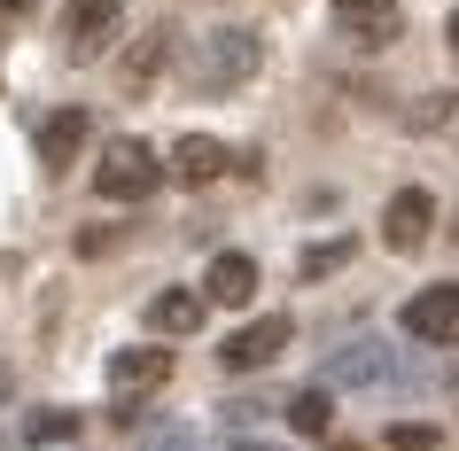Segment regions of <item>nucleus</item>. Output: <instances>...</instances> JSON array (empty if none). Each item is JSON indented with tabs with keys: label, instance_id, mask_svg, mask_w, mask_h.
<instances>
[{
	"label": "nucleus",
	"instance_id": "obj_1",
	"mask_svg": "<svg viewBox=\"0 0 459 451\" xmlns=\"http://www.w3.org/2000/svg\"><path fill=\"white\" fill-rule=\"evenodd\" d=\"M164 187V164H156V148L148 141H109L94 164V195L101 203H148V195Z\"/></svg>",
	"mask_w": 459,
	"mask_h": 451
},
{
	"label": "nucleus",
	"instance_id": "obj_2",
	"mask_svg": "<svg viewBox=\"0 0 459 451\" xmlns=\"http://www.w3.org/2000/svg\"><path fill=\"white\" fill-rule=\"evenodd\" d=\"M289 343H296V319H289V311H257L249 327H234L226 343H218V358H226V374H257V366H273Z\"/></svg>",
	"mask_w": 459,
	"mask_h": 451
},
{
	"label": "nucleus",
	"instance_id": "obj_3",
	"mask_svg": "<svg viewBox=\"0 0 459 451\" xmlns=\"http://www.w3.org/2000/svg\"><path fill=\"white\" fill-rule=\"evenodd\" d=\"M405 334L429 351H459V281H429L420 296H405Z\"/></svg>",
	"mask_w": 459,
	"mask_h": 451
},
{
	"label": "nucleus",
	"instance_id": "obj_4",
	"mask_svg": "<svg viewBox=\"0 0 459 451\" xmlns=\"http://www.w3.org/2000/svg\"><path fill=\"white\" fill-rule=\"evenodd\" d=\"M117 24H125V0H71L63 8V55L71 63H94L117 39Z\"/></svg>",
	"mask_w": 459,
	"mask_h": 451
},
{
	"label": "nucleus",
	"instance_id": "obj_5",
	"mask_svg": "<svg viewBox=\"0 0 459 451\" xmlns=\"http://www.w3.org/2000/svg\"><path fill=\"white\" fill-rule=\"evenodd\" d=\"M429 226H436V195H429V187H397V195H389V211H382V241L397 249V257H412V249L429 241Z\"/></svg>",
	"mask_w": 459,
	"mask_h": 451
},
{
	"label": "nucleus",
	"instance_id": "obj_6",
	"mask_svg": "<svg viewBox=\"0 0 459 451\" xmlns=\"http://www.w3.org/2000/svg\"><path fill=\"white\" fill-rule=\"evenodd\" d=\"M226 164H234V148L218 141V133H179L164 171L179 179V187H211V179H226Z\"/></svg>",
	"mask_w": 459,
	"mask_h": 451
},
{
	"label": "nucleus",
	"instance_id": "obj_7",
	"mask_svg": "<svg viewBox=\"0 0 459 451\" xmlns=\"http://www.w3.org/2000/svg\"><path fill=\"white\" fill-rule=\"evenodd\" d=\"M249 71H257V39H249V31H211V39H203V86H211V94L242 86Z\"/></svg>",
	"mask_w": 459,
	"mask_h": 451
},
{
	"label": "nucleus",
	"instance_id": "obj_8",
	"mask_svg": "<svg viewBox=\"0 0 459 451\" xmlns=\"http://www.w3.org/2000/svg\"><path fill=\"white\" fill-rule=\"evenodd\" d=\"M164 381H171L164 343H133V351L109 358V389H117V397H148V389H164Z\"/></svg>",
	"mask_w": 459,
	"mask_h": 451
},
{
	"label": "nucleus",
	"instance_id": "obj_9",
	"mask_svg": "<svg viewBox=\"0 0 459 451\" xmlns=\"http://www.w3.org/2000/svg\"><path fill=\"white\" fill-rule=\"evenodd\" d=\"M203 296H211V304H234V311H242L249 296H257V257H249V249H218L211 273H203Z\"/></svg>",
	"mask_w": 459,
	"mask_h": 451
},
{
	"label": "nucleus",
	"instance_id": "obj_10",
	"mask_svg": "<svg viewBox=\"0 0 459 451\" xmlns=\"http://www.w3.org/2000/svg\"><path fill=\"white\" fill-rule=\"evenodd\" d=\"M164 63H171V31L156 24V31H141V39L125 48V63H117V94H125V101H133V94H148Z\"/></svg>",
	"mask_w": 459,
	"mask_h": 451
},
{
	"label": "nucleus",
	"instance_id": "obj_11",
	"mask_svg": "<svg viewBox=\"0 0 459 451\" xmlns=\"http://www.w3.org/2000/svg\"><path fill=\"white\" fill-rule=\"evenodd\" d=\"M86 133H94V117H86V109H55V117L39 125V164H48V171H71L78 148H86Z\"/></svg>",
	"mask_w": 459,
	"mask_h": 451
},
{
	"label": "nucleus",
	"instance_id": "obj_12",
	"mask_svg": "<svg viewBox=\"0 0 459 451\" xmlns=\"http://www.w3.org/2000/svg\"><path fill=\"white\" fill-rule=\"evenodd\" d=\"M203 311H211L203 288H164V296H148V327H156V334H195V327H203Z\"/></svg>",
	"mask_w": 459,
	"mask_h": 451
},
{
	"label": "nucleus",
	"instance_id": "obj_13",
	"mask_svg": "<svg viewBox=\"0 0 459 451\" xmlns=\"http://www.w3.org/2000/svg\"><path fill=\"white\" fill-rule=\"evenodd\" d=\"M335 24L359 31L366 48H389L397 39V0H335Z\"/></svg>",
	"mask_w": 459,
	"mask_h": 451
},
{
	"label": "nucleus",
	"instance_id": "obj_14",
	"mask_svg": "<svg viewBox=\"0 0 459 451\" xmlns=\"http://www.w3.org/2000/svg\"><path fill=\"white\" fill-rule=\"evenodd\" d=\"M289 428L319 444V436L335 428V397H327V389H296V397H289Z\"/></svg>",
	"mask_w": 459,
	"mask_h": 451
},
{
	"label": "nucleus",
	"instance_id": "obj_15",
	"mask_svg": "<svg viewBox=\"0 0 459 451\" xmlns=\"http://www.w3.org/2000/svg\"><path fill=\"white\" fill-rule=\"evenodd\" d=\"M351 249H359L351 234H335V241H312V249L296 257V281H327V273H342V265H351Z\"/></svg>",
	"mask_w": 459,
	"mask_h": 451
},
{
	"label": "nucleus",
	"instance_id": "obj_16",
	"mask_svg": "<svg viewBox=\"0 0 459 451\" xmlns=\"http://www.w3.org/2000/svg\"><path fill=\"white\" fill-rule=\"evenodd\" d=\"M78 436V412H31L24 421V444H71Z\"/></svg>",
	"mask_w": 459,
	"mask_h": 451
},
{
	"label": "nucleus",
	"instance_id": "obj_17",
	"mask_svg": "<svg viewBox=\"0 0 459 451\" xmlns=\"http://www.w3.org/2000/svg\"><path fill=\"white\" fill-rule=\"evenodd\" d=\"M389 451H436V428L429 421H397L389 428Z\"/></svg>",
	"mask_w": 459,
	"mask_h": 451
},
{
	"label": "nucleus",
	"instance_id": "obj_18",
	"mask_svg": "<svg viewBox=\"0 0 459 451\" xmlns=\"http://www.w3.org/2000/svg\"><path fill=\"white\" fill-rule=\"evenodd\" d=\"M31 8H39V0H0V16H31Z\"/></svg>",
	"mask_w": 459,
	"mask_h": 451
},
{
	"label": "nucleus",
	"instance_id": "obj_19",
	"mask_svg": "<svg viewBox=\"0 0 459 451\" xmlns=\"http://www.w3.org/2000/svg\"><path fill=\"white\" fill-rule=\"evenodd\" d=\"M444 31H452V55H459V16H452V24H444Z\"/></svg>",
	"mask_w": 459,
	"mask_h": 451
}]
</instances>
